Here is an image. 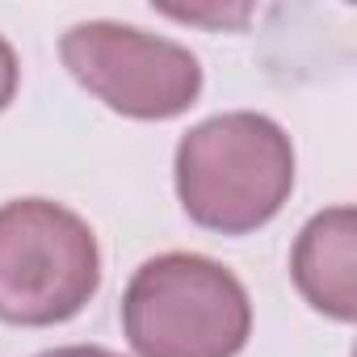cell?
<instances>
[{"mask_svg":"<svg viewBox=\"0 0 357 357\" xmlns=\"http://www.w3.org/2000/svg\"><path fill=\"white\" fill-rule=\"evenodd\" d=\"M290 190L294 147L265 114H219L176 143V198L206 231L248 236L286 206Z\"/></svg>","mask_w":357,"mask_h":357,"instance_id":"obj_1","label":"cell"},{"mask_svg":"<svg viewBox=\"0 0 357 357\" xmlns=\"http://www.w3.org/2000/svg\"><path fill=\"white\" fill-rule=\"evenodd\" d=\"M38 357H122V353H109L101 344H68V349H47Z\"/></svg>","mask_w":357,"mask_h":357,"instance_id":"obj_8","label":"cell"},{"mask_svg":"<svg viewBox=\"0 0 357 357\" xmlns=\"http://www.w3.org/2000/svg\"><path fill=\"white\" fill-rule=\"evenodd\" d=\"M122 328L139 357H236L252 332V303L219 261L164 252L135 269Z\"/></svg>","mask_w":357,"mask_h":357,"instance_id":"obj_2","label":"cell"},{"mask_svg":"<svg viewBox=\"0 0 357 357\" xmlns=\"http://www.w3.org/2000/svg\"><path fill=\"white\" fill-rule=\"evenodd\" d=\"M63 68L114 114L168 122L202 93V68L190 47L118 22H80L59 43Z\"/></svg>","mask_w":357,"mask_h":357,"instance_id":"obj_4","label":"cell"},{"mask_svg":"<svg viewBox=\"0 0 357 357\" xmlns=\"http://www.w3.org/2000/svg\"><path fill=\"white\" fill-rule=\"evenodd\" d=\"M160 13H168V17H176V22H190V26H244L248 17H252V9L248 5H236V9H172V5H160Z\"/></svg>","mask_w":357,"mask_h":357,"instance_id":"obj_6","label":"cell"},{"mask_svg":"<svg viewBox=\"0 0 357 357\" xmlns=\"http://www.w3.org/2000/svg\"><path fill=\"white\" fill-rule=\"evenodd\" d=\"M290 273L298 294L328 319L353 324L357 315V215L353 206L319 211L294 240Z\"/></svg>","mask_w":357,"mask_h":357,"instance_id":"obj_5","label":"cell"},{"mask_svg":"<svg viewBox=\"0 0 357 357\" xmlns=\"http://www.w3.org/2000/svg\"><path fill=\"white\" fill-rule=\"evenodd\" d=\"M17 76H22L17 55H13V47H9L5 38H0V109L13 101V93H17Z\"/></svg>","mask_w":357,"mask_h":357,"instance_id":"obj_7","label":"cell"},{"mask_svg":"<svg viewBox=\"0 0 357 357\" xmlns=\"http://www.w3.org/2000/svg\"><path fill=\"white\" fill-rule=\"evenodd\" d=\"M101 286L93 227L59 202L17 198L0 206V319L51 328L89 307Z\"/></svg>","mask_w":357,"mask_h":357,"instance_id":"obj_3","label":"cell"}]
</instances>
